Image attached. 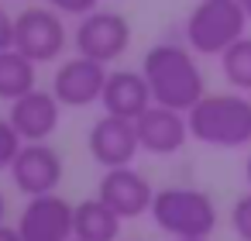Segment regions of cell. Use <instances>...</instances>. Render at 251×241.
Here are the masks:
<instances>
[{
    "mask_svg": "<svg viewBox=\"0 0 251 241\" xmlns=\"http://www.w3.org/2000/svg\"><path fill=\"white\" fill-rule=\"evenodd\" d=\"M220 73L237 93H251V35L237 38L220 55Z\"/></svg>",
    "mask_w": 251,
    "mask_h": 241,
    "instance_id": "cell-17",
    "label": "cell"
},
{
    "mask_svg": "<svg viewBox=\"0 0 251 241\" xmlns=\"http://www.w3.org/2000/svg\"><path fill=\"white\" fill-rule=\"evenodd\" d=\"M107 76L110 73H107L103 62L86 59V55H73L55 69L52 93H55V100L62 107H90V104H100Z\"/></svg>",
    "mask_w": 251,
    "mask_h": 241,
    "instance_id": "cell-10",
    "label": "cell"
},
{
    "mask_svg": "<svg viewBox=\"0 0 251 241\" xmlns=\"http://www.w3.org/2000/svg\"><path fill=\"white\" fill-rule=\"evenodd\" d=\"M248 25L251 21L237 0H200L182 25V35L196 55H217L220 59L237 38H244Z\"/></svg>",
    "mask_w": 251,
    "mask_h": 241,
    "instance_id": "cell-4",
    "label": "cell"
},
{
    "mask_svg": "<svg viewBox=\"0 0 251 241\" xmlns=\"http://www.w3.org/2000/svg\"><path fill=\"white\" fill-rule=\"evenodd\" d=\"M69 45V31L52 7H28L14 14V49L28 55L35 66L55 62Z\"/></svg>",
    "mask_w": 251,
    "mask_h": 241,
    "instance_id": "cell-5",
    "label": "cell"
},
{
    "mask_svg": "<svg viewBox=\"0 0 251 241\" xmlns=\"http://www.w3.org/2000/svg\"><path fill=\"white\" fill-rule=\"evenodd\" d=\"M14 49V14H7V7L0 4V52Z\"/></svg>",
    "mask_w": 251,
    "mask_h": 241,
    "instance_id": "cell-21",
    "label": "cell"
},
{
    "mask_svg": "<svg viewBox=\"0 0 251 241\" xmlns=\"http://www.w3.org/2000/svg\"><path fill=\"white\" fill-rule=\"evenodd\" d=\"M38 66L21 55L18 49H4L0 52V100H18L28 90L38 86Z\"/></svg>",
    "mask_w": 251,
    "mask_h": 241,
    "instance_id": "cell-16",
    "label": "cell"
},
{
    "mask_svg": "<svg viewBox=\"0 0 251 241\" xmlns=\"http://www.w3.org/2000/svg\"><path fill=\"white\" fill-rule=\"evenodd\" d=\"M21 134L11 128V121L7 117H0V172L4 169H11V162L18 159V152H21Z\"/></svg>",
    "mask_w": 251,
    "mask_h": 241,
    "instance_id": "cell-18",
    "label": "cell"
},
{
    "mask_svg": "<svg viewBox=\"0 0 251 241\" xmlns=\"http://www.w3.org/2000/svg\"><path fill=\"white\" fill-rule=\"evenodd\" d=\"M73 45H76V55H86V59H97L103 66L117 62L127 45H131V21L117 11H93L86 18H79L76 31H73Z\"/></svg>",
    "mask_w": 251,
    "mask_h": 241,
    "instance_id": "cell-6",
    "label": "cell"
},
{
    "mask_svg": "<svg viewBox=\"0 0 251 241\" xmlns=\"http://www.w3.org/2000/svg\"><path fill=\"white\" fill-rule=\"evenodd\" d=\"M11 179L25 196H42V193H55L62 183V155L55 152V145L49 141H25L18 159L11 162Z\"/></svg>",
    "mask_w": 251,
    "mask_h": 241,
    "instance_id": "cell-8",
    "label": "cell"
},
{
    "mask_svg": "<svg viewBox=\"0 0 251 241\" xmlns=\"http://www.w3.org/2000/svg\"><path fill=\"white\" fill-rule=\"evenodd\" d=\"M97 196L121 220H138V217H145L151 210L155 189H151V183H148L145 172H138L134 165H121V169H103Z\"/></svg>",
    "mask_w": 251,
    "mask_h": 241,
    "instance_id": "cell-9",
    "label": "cell"
},
{
    "mask_svg": "<svg viewBox=\"0 0 251 241\" xmlns=\"http://www.w3.org/2000/svg\"><path fill=\"white\" fill-rule=\"evenodd\" d=\"M59 110H62V104L55 100V93L35 86L25 97L11 100L7 121L21 134V141H49L59 128Z\"/></svg>",
    "mask_w": 251,
    "mask_h": 241,
    "instance_id": "cell-12",
    "label": "cell"
},
{
    "mask_svg": "<svg viewBox=\"0 0 251 241\" xmlns=\"http://www.w3.org/2000/svg\"><path fill=\"white\" fill-rule=\"evenodd\" d=\"M73 241H79V238H73Z\"/></svg>",
    "mask_w": 251,
    "mask_h": 241,
    "instance_id": "cell-27",
    "label": "cell"
},
{
    "mask_svg": "<svg viewBox=\"0 0 251 241\" xmlns=\"http://www.w3.org/2000/svg\"><path fill=\"white\" fill-rule=\"evenodd\" d=\"M179 241H210V238H179Z\"/></svg>",
    "mask_w": 251,
    "mask_h": 241,
    "instance_id": "cell-26",
    "label": "cell"
},
{
    "mask_svg": "<svg viewBox=\"0 0 251 241\" xmlns=\"http://www.w3.org/2000/svg\"><path fill=\"white\" fill-rule=\"evenodd\" d=\"M230 227L241 241H251V193L237 196L230 207Z\"/></svg>",
    "mask_w": 251,
    "mask_h": 241,
    "instance_id": "cell-19",
    "label": "cell"
},
{
    "mask_svg": "<svg viewBox=\"0 0 251 241\" xmlns=\"http://www.w3.org/2000/svg\"><path fill=\"white\" fill-rule=\"evenodd\" d=\"M244 179H248V186H251V155H248V162H244Z\"/></svg>",
    "mask_w": 251,
    "mask_h": 241,
    "instance_id": "cell-24",
    "label": "cell"
},
{
    "mask_svg": "<svg viewBox=\"0 0 251 241\" xmlns=\"http://www.w3.org/2000/svg\"><path fill=\"white\" fill-rule=\"evenodd\" d=\"M86 148H90L93 162L103 165V169L131 165L134 155L141 152V145H138V128H134V121H127V117L103 114V117L90 128Z\"/></svg>",
    "mask_w": 251,
    "mask_h": 241,
    "instance_id": "cell-11",
    "label": "cell"
},
{
    "mask_svg": "<svg viewBox=\"0 0 251 241\" xmlns=\"http://www.w3.org/2000/svg\"><path fill=\"white\" fill-rule=\"evenodd\" d=\"M138 145L141 152H151V155H176L182 152V145L189 141V121L182 110H172V107H158L151 104L138 121Z\"/></svg>",
    "mask_w": 251,
    "mask_h": 241,
    "instance_id": "cell-13",
    "label": "cell"
},
{
    "mask_svg": "<svg viewBox=\"0 0 251 241\" xmlns=\"http://www.w3.org/2000/svg\"><path fill=\"white\" fill-rule=\"evenodd\" d=\"M73 214L76 203H69L59 193L28 196L18 217V234L21 241H73Z\"/></svg>",
    "mask_w": 251,
    "mask_h": 241,
    "instance_id": "cell-7",
    "label": "cell"
},
{
    "mask_svg": "<svg viewBox=\"0 0 251 241\" xmlns=\"http://www.w3.org/2000/svg\"><path fill=\"white\" fill-rule=\"evenodd\" d=\"M121 217L100 200V196H90L83 203H76V214H73V238L79 241H117L121 238Z\"/></svg>",
    "mask_w": 251,
    "mask_h": 241,
    "instance_id": "cell-15",
    "label": "cell"
},
{
    "mask_svg": "<svg viewBox=\"0 0 251 241\" xmlns=\"http://www.w3.org/2000/svg\"><path fill=\"white\" fill-rule=\"evenodd\" d=\"M4 214H7V200H4V193H0V224H4Z\"/></svg>",
    "mask_w": 251,
    "mask_h": 241,
    "instance_id": "cell-23",
    "label": "cell"
},
{
    "mask_svg": "<svg viewBox=\"0 0 251 241\" xmlns=\"http://www.w3.org/2000/svg\"><path fill=\"white\" fill-rule=\"evenodd\" d=\"M141 73H145V83H148L151 100L158 107H172V110L189 114L206 93V80H203V69L196 62V52L189 45H179V42L151 45L141 59Z\"/></svg>",
    "mask_w": 251,
    "mask_h": 241,
    "instance_id": "cell-1",
    "label": "cell"
},
{
    "mask_svg": "<svg viewBox=\"0 0 251 241\" xmlns=\"http://www.w3.org/2000/svg\"><path fill=\"white\" fill-rule=\"evenodd\" d=\"M151 104H155V100H151V90H148L141 69H138V73H134V69H117V73L107 76V86H103V97H100L103 114L138 121Z\"/></svg>",
    "mask_w": 251,
    "mask_h": 241,
    "instance_id": "cell-14",
    "label": "cell"
},
{
    "mask_svg": "<svg viewBox=\"0 0 251 241\" xmlns=\"http://www.w3.org/2000/svg\"><path fill=\"white\" fill-rule=\"evenodd\" d=\"M45 4L52 11L66 14V18H86V14H93L100 7V0H45Z\"/></svg>",
    "mask_w": 251,
    "mask_h": 241,
    "instance_id": "cell-20",
    "label": "cell"
},
{
    "mask_svg": "<svg viewBox=\"0 0 251 241\" xmlns=\"http://www.w3.org/2000/svg\"><path fill=\"white\" fill-rule=\"evenodd\" d=\"M237 4L244 7V14H248V21H251V0H237Z\"/></svg>",
    "mask_w": 251,
    "mask_h": 241,
    "instance_id": "cell-25",
    "label": "cell"
},
{
    "mask_svg": "<svg viewBox=\"0 0 251 241\" xmlns=\"http://www.w3.org/2000/svg\"><path fill=\"white\" fill-rule=\"evenodd\" d=\"M151 220L158 231L179 238H210L217 231V203L196 186H162L151 200Z\"/></svg>",
    "mask_w": 251,
    "mask_h": 241,
    "instance_id": "cell-3",
    "label": "cell"
},
{
    "mask_svg": "<svg viewBox=\"0 0 251 241\" xmlns=\"http://www.w3.org/2000/svg\"><path fill=\"white\" fill-rule=\"evenodd\" d=\"M0 241H21L18 227H11V224H0Z\"/></svg>",
    "mask_w": 251,
    "mask_h": 241,
    "instance_id": "cell-22",
    "label": "cell"
},
{
    "mask_svg": "<svg viewBox=\"0 0 251 241\" xmlns=\"http://www.w3.org/2000/svg\"><path fill=\"white\" fill-rule=\"evenodd\" d=\"M189 138L213 148L251 145V100L244 93H203V100L186 114Z\"/></svg>",
    "mask_w": 251,
    "mask_h": 241,
    "instance_id": "cell-2",
    "label": "cell"
}]
</instances>
